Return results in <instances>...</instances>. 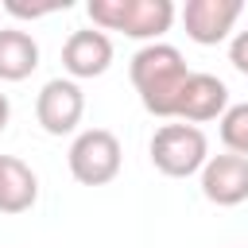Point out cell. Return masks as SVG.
I'll return each mask as SVG.
<instances>
[{"mask_svg":"<svg viewBox=\"0 0 248 248\" xmlns=\"http://www.w3.org/2000/svg\"><path fill=\"white\" fill-rule=\"evenodd\" d=\"M35 198H39L35 170L16 155H0V213H27Z\"/></svg>","mask_w":248,"mask_h":248,"instance_id":"obj_10","label":"cell"},{"mask_svg":"<svg viewBox=\"0 0 248 248\" xmlns=\"http://www.w3.org/2000/svg\"><path fill=\"white\" fill-rule=\"evenodd\" d=\"M229 62L240 74H248V31H236V39L229 43Z\"/></svg>","mask_w":248,"mask_h":248,"instance_id":"obj_14","label":"cell"},{"mask_svg":"<svg viewBox=\"0 0 248 248\" xmlns=\"http://www.w3.org/2000/svg\"><path fill=\"white\" fill-rule=\"evenodd\" d=\"M202 194L213 205H240L248 202V159L244 155H209L202 167Z\"/></svg>","mask_w":248,"mask_h":248,"instance_id":"obj_7","label":"cell"},{"mask_svg":"<svg viewBox=\"0 0 248 248\" xmlns=\"http://www.w3.org/2000/svg\"><path fill=\"white\" fill-rule=\"evenodd\" d=\"M229 108V89L221 78L213 74H190L186 85H182V97H178V108L174 116L182 124H205V120H217L221 112Z\"/></svg>","mask_w":248,"mask_h":248,"instance_id":"obj_8","label":"cell"},{"mask_svg":"<svg viewBox=\"0 0 248 248\" xmlns=\"http://www.w3.org/2000/svg\"><path fill=\"white\" fill-rule=\"evenodd\" d=\"M70 174L81 186H105L120 174V140L108 128H85L70 143Z\"/></svg>","mask_w":248,"mask_h":248,"instance_id":"obj_4","label":"cell"},{"mask_svg":"<svg viewBox=\"0 0 248 248\" xmlns=\"http://www.w3.org/2000/svg\"><path fill=\"white\" fill-rule=\"evenodd\" d=\"M85 12L97 31H124L128 39H159L174 23L170 0H89Z\"/></svg>","mask_w":248,"mask_h":248,"instance_id":"obj_2","label":"cell"},{"mask_svg":"<svg viewBox=\"0 0 248 248\" xmlns=\"http://www.w3.org/2000/svg\"><path fill=\"white\" fill-rule=\"evenodd\" d=\"M39 66V43L19 27H0V81H23Z\"/></svg>","mask_w":248,"mask_h":248,"instance_id":"obj_11","label":"cell"},{"mask_svg":"<svg viewBox=\"0 0 248 248\" xmlns=\"http://www.w3.org/2000/svg\"><path fill=\"white\" fill-rule=\"evenodd\" d=\"M221 143H225L232 155H244V159H248V101L229 105V108L221 112Z\"/></svg>","mask_w":248,"mask_h":248,"instance_id":"obj_12","label":"cell"},{"mask_svg":"<svg viewBox=\"0 0 248 248\" xmlns=\"http://www.w3.org/2000/svg\"><path fill=\"white\" fill-rule=\"evenodd\" d=\"M70 0H50V4H23V0H4V12L19 16V19H39V16H50V12H66Z\"/></svg>","mask_w":248,"mask_h":248,"instance_id":"obj_13","label":"cell"},{"mask_svg":"<svg viewBox=\"0 0 248 248\" xmlns=\"http://www.w3.org/2000/svg\"><path fill=\"white\" fill-rule=\"evenodd\" d=\"M240 12H244L240 0H186L182 27L198 46H217L221 39H229Z\"/></svg>","mask_w":248,"mask_h":248,"instance_id":"obj_6","label":"cell"},{"mask_svg":"<svg viewBox=\"0 0 248 248\" xmlns=\"http://www.w3.org/2000/svg\"><path fill=\"white\" fill-rule=\"evenodd\" d=\"M8 116H12V105H8V97L0 93V132L8 128Z\"/></svg>","mask_w":248,"mask_h":248,"instance_id":"obj_15","label":"cell"},{"mask_svg":"<svg viewBox=\"0 0 248 248\" xmlns=\"http://www.w3.org/2000/svg\"><path fill=\"white\" fill-rule=\"evenodd\" d=\"M81 112H85V93L78 81L70 78H50L39 97H35V120L43 124V132L50 136H66L81 124Z\"/></svg>","mask_w":248,"mask_h":248,"instance_id":"obj_5","label":"cell"},{"mask_svg":"<svg viewBox=\"0 0 248 248\" xmlns=\"http://www.w3.org/2000/svg\"><path fill=\"white\" fill-rule=\"evenodd\" d=\"M112 62V39L97 27L74 31L62 46V66L70 78H101Z\"/></svg>","mask_w":248,"mask_h":248,"instance_id":"obj_9","label":"cell"},{"mask_svg":"<svg viewBox=\"0 0 248 248\" xmlns=\"http://www.w3.org/2000/svg\"><path fill=\"white\" fill-rule=\"evenodd\" d=\"M186 78H190V70L182 62V50L170 43H147L132 58V85L140 93V105L151 116H163V120L174 116Z\"/></svg>","mask_w":248,"mask_h":248,"instance_id":"obj_1","label":"cell"},{"mask_svg":"<svg viewBox=\"0 0 248 248\" xmlns=\"http://www.w3.org/2000/svg\"><path fill=\"white\" fill-rule=\"evenodd\" d=\"M209 159V140L194 124H163L151 136V163L167 178H190L205 167Z\"/></svg>","mask_w":248,"mask_h":248,"instance_id":"obj_3","label":"cell"}]
</instances>
